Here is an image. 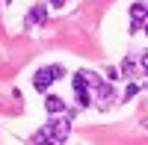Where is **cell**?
<instances>
[{"mask_svg": "<svg viewBox=\"0 0 148 145\" xmlns=\"http://www.w3.org/2000/svg\"><path fill=\"white\" fill-rule=\"evenodd\" d=\"M45 15H47V3H39V6L27 15V24H45Z\"/></svg>", "mask_w": 148, "mask_h": 145, "instance_id": "cell-4", "label": "cell"}, {"mask_svg": "<svg viewBox=\"0 0 148 145\" xmlns=\"http://www.w3.org/2000/svg\"><path fill=\"white\" fill-rule=\"evenodd\" d=\"M51 6H65V0H47Z\"/></svg>", "mask_w": 148, "mask_h": 145, "instance_id": "cell-11", "label": "cell"}, {"mask_svg": "<svg viewBox=\"0 0 148 145\" xmlns=\"http://www.w3.org/2000/svg\"><path fill=\"white\" fill-rule=\"evenodd\" d=\"M62 74H65V68H62V65H45V68H39V71H36L33 86L39 89V92H47V86H51L53 80H59Z\"/></svg>", "mask_w": 148, "mask_h": 145, "instance_id": "cell-1", "label": "cell"}, {"mask_svg": "<svg viewBox=\"0 0 148 145\" xmlns=\"http://www.w3.org/2000/svg\"><path fill=\"white\" fill-rule=\"evenodd\" d=\"M130 71H133V59H125L121 62V77H130Z\"/></svg>", "mask_w": 148, "mask_h": 145, "instance_id": "cell-8", "label": "cell"}, {"mask_svg": "<svg viewBox=\"0 0 148 145\" xmlns=\"http://www.w3.org/2000/svg\"><path fill=\"white\" fill-rule=\"evenodd\" d=\"M136 92H139V86H136V83H127V89H125V98H121V101H130Z\"/></svg>", "mask_w": 148, "mask_h": 145, "instance_id": "cell-7", "label": "cell"}, {"mask_svg": "<svg viewBox=\"0 0 148 145\" xmlns=\"http://www.w3.org/2000/svg\"><path fill=\"white\" fill-rule=\"evenodd\" d=\"M30 145H56L53 139H51V133H47V130L42 127L39 133H33V139H30Z\"/></svg>", "mask_w": 148, "mask_h": 145, "instance_id": "cell-6", "label": "cell"}, {"mask_svg": "<svg viewBox=\"0 0 148 145\" xmlns=\"http://www.w3.org/2000/svg\"><path fill=\"white\" fill-rule=\"evenodd\" d=\"M119 77H121V74H119L116 68H107V80H119Z\"/></svg>", "mask_w": 148, "mask_h": 145, "instance_id": "cell-10", "label": "cell"}, {"mask_svg": "<svg viewBox=\"0 0 148 145\" xmlns=\"http://www.w3.org/2000/svg\"><path fill=\"white\" fill-rule=\"evenodd\" d=\"M145 36H148V21H145Z\"/></svg>", "mask_w": 148, "mask_h": 145, "instance_id": "cell-12", "label": "cell"}, {"mask_svg": "<svg viewBox=\"0 0 148 145\" xmlns=\"http://www.w3.org/2000/svg\"><path fill=\"white\" fill-rule=\"evenodd\" d=\"M89 92H77V107H89Z\"/></svg>", "mask_w": 148, "mask_h": 145, "instance_id": "cell-9", "label": "cell"}, {"mask_svg": "<svg viewBox=\"0 0 148 145\" xmlns=\"http://www.w3.org/2000/svg\"><path fill=\"white\" fill-rule=\"evenodd\" d=\"M145 127H148V122H145Z\"/></svg>", "mask_w": 148, "mask_h": 145, "instance_id": "cell-13", "label": "cell"}, {"mask_svg": "<svg viewBox=\"0 0 148 145\" xmlns=\"http://www.w3.org/2000/svg\"><path fill=\"white\" fill-rule=\"evenodd\" d=\"M86 74H89V71H77V74L71 77V86H74V92H86V86H89Z\"/></svg>", "mask_w": 148, "mask_h": 145, "instance_id": "cell-5", "label": "cell"}, {"mask_svg": "<svg viewBox=\"0 0 148 145\" xmlns=\"http://www.w3.org/2000/svg\"><path fill=\"white\" fill-rule=\"evenodd\" d=\"M45 130L51 133V139L59 145V142H65L68 139V133H71V118L65 116V118H53L51 124H45Z\"/></svg>", "mask_w": 148, "mask_h": 145, "instance_id": "cell-2", "label": "cell"}, {"mask_svg": "<svg viewBox=\"0 0 148 145\" xmlns=\"http://www.w3.org/2000/svg\"><path fill=\"white\" fill-rule=\"evenodd\" d=\"M45 110L47 113H65V101L62 98H59V95H47V98H45Z\"/></svg>", "mask_w": 148, "mask_h": 145, "instance_id": "cell-3", "label": "cell"}]
</instances>
